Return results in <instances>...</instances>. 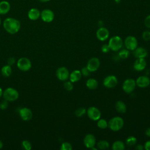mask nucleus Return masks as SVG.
<instances>
[{"label":"nucleus","mask_w":150,"mask_h":150,"mask_svg":"<svg viewBox=\"0 0 150 150\" xmlns=\"http://www.w3.org/2000/svg\"><path fill=\"white\" fill-rule=\"evenodd\" d=\"M3 26L8 33L10 34H15L21 28V23L18 19L9 17L4 20Z\"/></svg>","instance_id":"obj_1"},{"label":"nucleus","mask_w":150,"mask_h":150,"mask_svg":"<svg viewBox=\"0 0 150 150\" xmlns=\"http://www.w3.org/2000/svg\"><path fill=\"white\" fill-rule=\"evenodd\" d=\"M124 120L120 117H114L111 118L108 122V127L113 131L120 130L124 126Z\"/></svg>","instance_id":"obj_2"},{"label":"nucleus","mask_w":150,"mask_h":150,"mask_svg":"<svg viewBox=\"0 0 150 150\" xmlns=\"http://www.w3.org/2000/svg\"><path fill=\"white\" fill-rule=\"evenodd\" d=\"M110 50L116 52L118 51L123 45V41L119 36H114L110 38L108 43Z\"/></svg>","instance_id":"obj_3"},{"label":"nucleus","mask_w":150,"mask_h":150,"mask_svg":"<svg viewBox=\"0 0 150 150\" xmlns=\"http://www.w3.org/2000/svg\"><path fill=\"white\" fill-rule=\"evenodd\" d=\"M2 96L4 99L8 101H13L18 98L19 93L16 89L12 87H9L5 89V90L3 92Z\"/></svg>","instance_id":"obj_4"},{"label":"nucleus","mask_w":150,"mask_h":150,"mask_svg":"<svg viewBox=\"0 0 150 150\" xmlns=\"http://www.w3.org/2000/svg\"><path fill=\"white\" fill-rule=\"evenodd\" d=\"M17 66L21 71H26L31 68L32 63L28 58L21 57L17 62Z\"/></svg>","instance_id":"obj_5"},{"label":"nucleus","mask_w":150,"mask_h":150,"mask_svg":"<svg viewBox=\"0 0 150 150\" xmlns=\"http://www.w3.org/2000/svg\"><path fill=\"white\" fill-rule=\"evenodd\" d=\"M136 87L135 81L132 79H126L122 84V90L123 91L127 93L130 94L134 91Z\"/></svg>","instance_id":"obj_6"},{"label":"nucleus","mask_w":150,"mask_h":150,"mask_svg":"<svg viewBox=\"0 0 150 150\" xmlns=\"http://www.w3.org/2000/svg\"><path fill=\"white\" fill-rule=\"evenodd\" d=\"M88 118L93 121H97L101 117V113L100 110L96 107H90L87 110Z\"/></svg>","instance_id":"obj_7"},{"label":"nucleus","mask_w":150,"mask_h":150,"mask_svg":"<svg viewBox=\"0 0 150 150\" xmlns=\"http://www.w3.org/2000/svg\"><path fill=\"white\" fill-rule=\"evenodd\" d=\"M124 45L127 49L134 50L138 47V40L135 36H128L125 39Z\"/></svg>","instance_id":"obj_8"},{"label":"nucleus","mask_w":150,"mask_h":150,"mask_svg":"<svg viewBox=\"0 0 150 150\" xmlns=\"http://www.w3.org/2000/svg\"><path fill=\"white\" fill-rule=\"evenodd\" d=\"M117 83H118V79L116 77V76L114 75L107 76L104 78L103 82L104 86L108 88H114L117 86Z\"/></svg>","instance_id":"obj_9"},{"label":"nucleus","mask_w":150,"mask_h":150,"mask_svg":"<svg viewBox=\"0 0 150 150\" xmlns=\"http://www.w3.org/2000/svg\"><path fill=\"white\" fill-rule=\"evenodd\" d=\"M40 18L43 22L50 23L53 21L54 14L51 9H45L40 12Z\"/></svg>","instance_id":"obj_10"},{"label":"nucleus","mask_w":150,"mask_h":150,"mask_svg":"<svg viewBox=\"0 0 150 150\" xmlns=\"http://www.w3.org/2000/svg\"><path fill=\"white\" fill-rule=\"evenodd\" d=\"M57 79L61 81H66L69 78V71L65 67H60L58 68L56 72Z\"/></svg>","instance_id":"obj_11"},{"label":"nucleus","mask_w":150,"mask_h":150,"mask_svg":"<svg viewBox=\"0 0 150 150\" xmlns=\"http://www.w3.org/2000/svg\"><path fill=\"white\" fill-rule=\"evenodd\" d=\"M100 60L97 57H92L88 60L86 67L90 72H94L97 70L100 67Z\"/></svg>","instance_id":"obj_12"},{"label":"nucleus","mask_w":150,"mask_h":150,"mask_svg":"<svg viewBox=\"0 0 150 150\" xmlns=\"http://www.w3.org/2000/svg\"><path fill=\"white\" fill-rule=\"evenodd\" d=\"M109 31L105 27H100L96 32V37L100 41H104L109 37Z\"/></svg>","instance_id":"obj_13"},{"label":"nucleus","mask_w":150,"mask_h":150,"mask_svg":"<svg viewBox=\"0 0 150 150\" xmlns=\"http://www.w3.org/2000/svg\"><path fill=\"white\" fill-rule=\"evenodd\" d=\"M83 143L85 146L90 149L91 147L94 146L96 143V139L94 135L91 134H88L86 135L83 139Z\"/></svg>","instance_id":"obj_14"},{"label":"nucleus","mask_w":150,"mask_h":150,"mask_svg":"<svg viewBox=\"0 0 150 150\" xmlns=\"http://www.w3.org/2000/svg\"><path fill=\"white\" fill-rule=\"evenodd\" d=\"M21 118L24 121H29L32 119L33 116L32 111L27 107H23L19 110V111Z\"/></svg>","instance_id":"obj_15"},{"label":"nucleus","mask_w":150,"mask_h":150,"mask_svg":"<svg viewBox=\"0 0 150 150\" xmlns=\"http://www.w3.org/2000/svg\"><path fill=\"white\" fill-rule=\"evenodd\" d=\"M136 86L140 88H145L149 86L150 79L148 76H141L137 78L135 81Z\"/></svg>","instance_id":"obj_16"},{"label":"nucleus","mask_w":150,"mask_h":150,"mask_svg":"<svg viewBox=\"0 0 150 150\" xmlns=\"http://www.w3.org/2000/svg\"><path fill=\"white\" fill-rule=\"evenodd\" d=\"M146 66V62L145 58H137L134 63V69L138 71H142Z\"/></svg>","instance_id":"obj_17"},{"label":"nucleus","mask_w":150,"mask_h":150,"mask_svg":"<svg viewBox=\"0 0 150 150\" xmlns=\"http://www.w3.org/2000/svg\"><path fill=\"white\" fill-rule=\"evenodd\" d=\"M133 51L134 56L137 58H145L148 55V51L142 47H137Z\"/></svg>","instance_id":"obj_18"},{"label":"nucleus","mask_w":150,"mask_h":150,"mask_svg":"<svg viewBox=\"0 0 150 150\" xmlns=\"http://www.w3.org/2000/svg\"><path fill=\"white\" fill-rule=\"evenodd\" d=\"M28 16L30 20L36 21L40 17V12L38 8H32L29 10Z\"/></svg>","instance_id":"obj_19"},{"label":"nucleus","mask_w":150,"mask_h":150,"mask_svg":"<svg viewBox=\"0 0 150 150\" xmlns=\"http://www.w3.org/2000/svg\"><path fill=\"white\" fill-rule=\"evenodd\" d=\"M11 9V5L8 1H2L0 2V15L8 13Z\"/></svg>","instance_id":"obj_20"},{"label":"nucleus","mask_w":150,"mask_h":150,"mask_svg":"<svg viewBox=\"0 0 150 150\" xmlns=\"http://www.w3.org/2000/svg\"><path fill=\"white\" fill-rule=\"evenodd\" d=\"M82 77L81 73L80 70H75L73 71L69 75V79L70 81L72 83H75L79 81Z\"/></svg>","instance_id":"obj_21"},{"label":"nucleus","mask_w":150,"mask_h":150,"mask_svg":"<svg viewBox=\"0 0 150 150\" xmlns=\"http://www.w3.org/2000/svg\"><path fill=\"white\" fill-rule=\"evenodd\" d=\"M115 108L117 111H118L120 113L124 114L127 111V106L125 104V103L122 101L119 100L117 101L115 104Z\"/></svg>","instance_id":"obj_22"},{"label":"nucleus","mask_w":150,"mask_h":150,"mask_svg":"<svg viewBox=\"0 0 150 150\" xmlns=\"http://www.w3.org/2000/svg\"><path fill=\"white\" fill-rule=\"evenodd\" d=\"M98 81L96 79L93 78H90L86 81V86L90 90H94L98 87Z\"/></svg>","instance_id":"obj_23"},{"label":"nucleus","mask_w":150,"mask_h":150,"mask_svg":"<svg viewBox=\"0 0 150 150\" xmlns=\"http://www.w3.org/2000/svg\"><path fill=\"white\" fill-rule=\"evenodd\" d=\"M112 149L113 150H124L125 149V145L122 141L117 140L113 142L112 145Z\"/></svg>","instance_id":"obj_24"},{"label":"nucleus","mask_w":150,"mask_h":150,"mask_svg":"<svg viewBox=\"0 0 150 150\" xmlns=\"http://www.w3.org/2000/svg\"><path fill=\"white\" fill-rule=\"evenodd\" d=\"M1 73L4 77H9L12 73V68L10 65L4 66L1 69Z\"/></svg>","instance_id":"obj_25"},{"label":"nucleus","mask_w":150,"mask_h":150,"mask_svg":"<svg viewBox=\"0 0 150 150\" xmlns=\"http://www.w3.org/2000/svg\"><path fill=\"white\" fill-rule=\"evenodd\" d=\"M97 146L99 149H107L109 148V142L106 140H100L97 144Z\"/></svg>","instance_id":"obj_26"},{"label":"nucleus","mask_w":150,"mask_h":150,"mask_svg":"<svg viewBox=\"0 0 150 150\" xmlns=\"http://www.w3.org/2000/svg\"><path fill=\"white\" fill-rule=\"evenodd\" d=\"M97 125L98 127L100 129H105L108 127V122L104 119L100 118L97 120Z\"/></svg>","instance_id":"obj_27"},{"label":"nucleus","mask_w":150,"mask_h":150,"mask_svg":"<svg viewBox=\"0 0 150 150\" xmlns=\"http://www.w3.org/2000/svg\"><path fill=\"white\" fill-rule=\"evenodd\" d=\"M137 141V138L134 136H129L126 139L125 142L128 146H132L136 144Z\"/></svg>","instance_id":"obj_28"},{"label":"nucleus","mask_w":150,"mask_h":150,"mask_svg":"<svg viewBox=\"0 0 150 150\" xmlns=\"http://www.w3.org/2000/svg\"><path fill=\"white\" fill-rule=\"evenodd\" d=\"M129 55V52L128 49H122L118 53V56L122 59H125L128 57Z\"/></svg>","instance_id":"obj_29"},{"label":"nucleus","mask_w":150,"mask_h":150,"mask_svg":"<svg viewBox=\"0 0 150 150\" xmlns=\"http://www.w3.org/2000/svg\"><path fill=\"white\" fill-rule=\"evenodd\" d=\"M86 113V109L84 107H79L75 111V115L77 117H81Z\"/></svg>","instance_id":"obj_30"},{"label":"nucleus","mask_w":150,"mask_h":150,"mask_svg":"<svg viewBox=\"0 0 150 150\" xmlns=\"http://www.w3.org/2000/svg\"><path fill=\"white\" fill-rule=\"evenodd\" d=\"M22 146L25 150H30L32 148L31 143L28 140H24L22 141Z\"/></svg>","instance_id":"obj_31"},{"label":"nucleus","mask_w":150,"mask_h":150,"mask_svg":"<svg viewBox=\"0 0 150 150\" xmlns=\"http://www.w3.org/2000/svg\"><path fill=\"white\" fill-rule=\"evenodd\" d=\"M73 148L70 143L68 142H64L62 144L60 149L61 150H71Z\"/></svg>","instance_id":"obj_32"},{"label":"nucleus","mask_w":150,"mask_h":150,"mask_svg":"<svg viewBox=\"0 0 150 150\" xmlns=\"http://www.w3.org/2000/svg\"><path fill=\"white\" fill-rule=\"evenodd\" d=\"M63 87L67 91H71L73 88V84L70 81H66L63 84Z\"/></svg>","instance_id":"obj_33"},{"label":"nucleus","mask_w":150,"mask_h":150,"mask_svg":"<svg viewBox=\"0 0 150 150\" xmlns=\"http://www.w3.org/2000/svg\"><path fill=\"white\" fill-rule=\"evenodd\" d=\"M142 39L145 41H148L150 40V30H145L142 35Z\"/></svg>","instance_id":"obj_34"},{"label":"nucleus","mask_w":150,"mask_h":150,"mask_svg":"<svg viewBox=\"0 0 150 150\" xmlns=\"http://www.w3.org/2000/svg\"><path fill=\"white\" fill-rule=\"evenodd\" d=\"M81 73V74L82 76H84V77H87L89 76L90 73V71H89V70L87 69V67H83L81 70H80Z\"/></svg>","instance_id":"obj_35"},{"label":"nucleus","mask_w":150,"mask_h":150,"mask_svg":"<svg viewBox=\"0 0 150 150\" xmlns=\"http://www.w3.org/2000/svg\"><path fill=\"white\" fill-rule=\"evenodd\" d=\"M101 50L102 51L103 53H108L110 50V48L108 46V44H104L102 46H101Z\"/></svg>","instance_id":"obj_36"},{"label":"nucleus","mask_w":150,"mask_h":150,"mask_svg":"<svg viewBox=\"0 0 150 150\" xmlns=\"http://www.w3.org/2000/svg\"><path fill=\"white\" fill-rule=\"evenodd\" d=\"M8 101L6 100H2L1 103H0V108L2 110H5L6 108H7L8 106Z\"/></svg>","instance_id":"obj_37"},{"label":"nucleus","mask_w":150,"mask_h":150,"mask_svg":"<svg viewBox=\"0 0 150 150\" xmlns=\"http://www.w3.org/2000/svg\"><path fill=\"white\" fill-rule=\"evenodd\" d=\"M144 24L146 28H150V15H148L145 18L144 20Z\"/></svg>","instance_id":"obj_38"},{"label":"nucleus","mask_w":150,"mask_h":150,"mask_svg":"<svg viewBox=\"0 0 150 150\" xmlns=\"http://www.w3.org/2000/svg\"><path fill=\"white\" fill-rule=\"evenodd\" d=\"M144 146V149H146V150H150V140L146 141L145 143Z\"/></svg>","instance_id":"obj_39"},{"label":"nucleus","mask_w":150,"mask_h":150,"mask_svg":"<svg viewBox=\"0 0 150 150\" xmlns=\"http://www.w3.org/2000/svg\"><path fill=\"white\" fill-rule=\"evenodd\" d=\"M15 63V59L13 57H9L8 60V63L9 65L11 66Z\"/></svg>","instance_id":"obj_40"},{"label":"nucleus","mask_w":150,"mask_h":150,"mask_svg":"<svg viewBox=\"0 0 150 150\" xmlns=\"http://www.w3.org/2000/svg\"><path fill=\"white\" fill-rule=\"evenodd\" d=\"M144 148V146L141 144H138V145H136V146L135 148V149L137 150H142Z\"/></svg>","instance_id":"obj_41"},{"label":"nucleus","mask_w":150,"mask_h":150,"mask_svg":"<svg viewBox=\"0 0 150 150\" xmlns=\"http://www.w3.org/2000/svg\"><path fill=\"white\" fill-rule=\"evenodd\" d=\"M145 135H146L147 137H150V127H149V128H148L145 130Z\"/></svg>","instance_id":"obj_42"},{"label":"nucleus","mask_w":150,"mask_h":150,"mask_svg":"<svg viewBox=\"0 0 150 150\" xmlns=\"http://www.w3.org/2000/svg\"><path fill=\"white\" fill-rule=\"evenodd\" d=\"M40 2H49L50 1V0H39Z\"/></svg>","instance_id":"obj_43"},{"label":"nucleus","mask_w":150,"mask_h":150,"mask_svg":"<svg viewBox=\"0 0 150 150\" xmlns=\"http://www.w3.org/2000/svg\"><path fill=\"white\" fill-rule=\"evenodd\" d=\"M3 147V143L0 140V149Z\"/></svg>","instance_id":"obj_44"},{"label":"nucleus","mask_w":150,"mask_h":150,"mask_svg":"<svg viewBox=\"0 0 150 150\" xmlns=\"http://www.w3.org/2000/svg\"><path fill=\"white\" fill-rule=\"evenodd\" d=\"M2 94H3V91H2V88L0 87V97L2 96Z\"/></svg>","instance_id":"obj_45"},{"label":"nucleus","mask_w":150,"mask_h":150,"mask_svg":"<svg viewBox=\"0 0 150 150\" xmlns=\"http://www.w3.org/2000/svg\"><path fill=\"white\" fill-rule=\"evenodd\" d=\"M116 3H119V2H120V1H121V0H114Z\"/></svg>","instance_id":"obj_46"},{"label":"nucleus","mask_w":150,"mask_h":150,"mask_svg":"<svg viewBox=\"0 0 150 150\" xmlns=\"http://www.w3.org/2000/svg\"><path fill=\"white\" fill-rule=\"evenodd\" d=\"M1 18H0V25H1Z\"/></svg>","instance_id":"obj_47"}]
</instances>
